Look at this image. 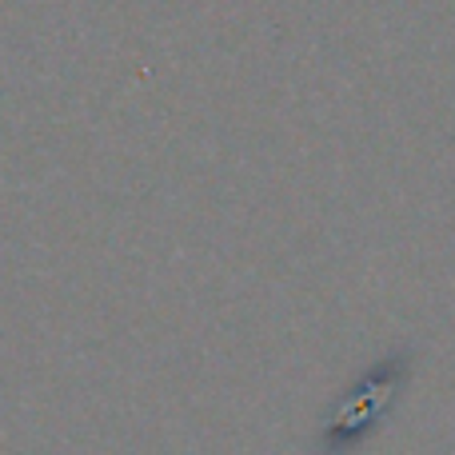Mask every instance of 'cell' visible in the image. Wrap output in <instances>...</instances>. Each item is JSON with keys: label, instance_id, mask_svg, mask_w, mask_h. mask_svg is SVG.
I'll list each match as a JSON object with an SVG mask.
<instances>
[{"label": "cell", "instance_id": "cell-1", "mask_svg": "<svg viewBox=\"0 0 455 455\" xmlns=\"http://www.w3.org/2000/svg\"><path fill=\"white\" fill-rule=\"evenodd\" d=\"M408 363H411L408 355H392V360H384L376 371H368V376L355 384V392L344 395V403H339L336 416L323 427L328 451H347L355 440H363V435L384 419V411L395 403V395H400L403 379H408V371H411Z\"/></svg>", "mask_w": 455, "mask_h": 455}]
</instances>
